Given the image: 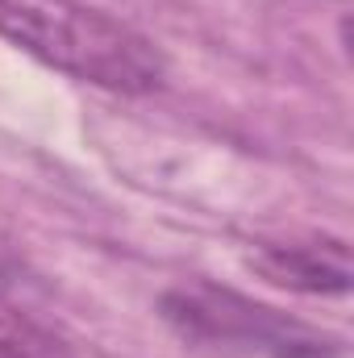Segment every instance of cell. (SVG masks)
I'll return each instance as SVG.
<instances>
[{"label": "cell", "mask_w": 354, "mask_h": 358, "mask_svg": "<svg viewBox=\"0 0 354 358\" xmlns=\"http://www.w3.org/2000/svg\"><path fill=\"white\" fill-rule=\"evenodd\" d=\"M0 38L100 92L146 96L167 80V59L142 29L84 0H0Z\"/></svg>", "instance_id": "cell-1"}, {"label": "cell", "mask_w": 354, "mask_h": 358, "mask_svg": "<svg viewBox=\"0 0 354 358\" xmlns=\"http://www.w3.org/2000/svg\"><path fill=\"white\" fill-rule=\"evenodd\" d=\"M159 317L179 342L242 358H342V338L288 317L213 279H187L159 296Z\"/></svg>", "instance_id": "cell-2"}, {"label": "cell", "mask_w": 354, "mask_h": 358, "mask_svg": "<svg viewBox=\"0 0 354 358\" xmlns=\"http://www.w3.org/2000/svg\"><path fill=\"white\" fill-rule=\"evenodd\" d=\"M246 267L271 287L296 296H346L351 292V246L342 238H296L259 242L246 255Z\"/></svg>", "instance_id": "cell-3"}, {"label": "cell", "mask_w": 354, "mask_h": 358, "mask_svg": "<svg viewBox=\"0 0 354 358\" xmlns=\"http://www.w3.org/2000/svg\"><path fill=\"white\" fill-rule=\"evenodd\" d=\"M0 358H80L76 346L46 321L0 300Z\"/></svg>", "instance_id": "cell-4"}, {"label": "cell", "mask_w": 354, "mask_h": 358, "mask_svg": "<svg viewBox=\"0 0 354 358\" xmlns=\"http://www.w3.org/2000/svg\"><path fill=\"white\" fill-rule=\"evenodd\" d=\"M21 275H25V263H21L8 246H0V296H4L8 287H17V283H21Z\"/></svg>", "instance_id": "cell-5"}]
</instances>
